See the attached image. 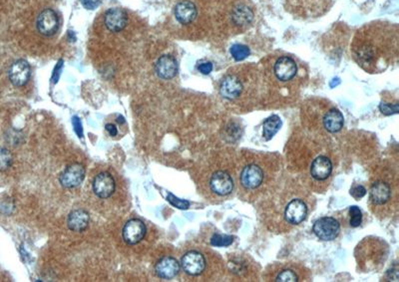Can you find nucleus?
<instances>
[{"mask_svg": "<svg viewBox=\"0 0 399 282\" xmlns=\"http://www.w3.org/2000/svg\"><path fill=\"white\" fill-rule=\"evenodd\" d=\"M62 68H63V60H59L58 63L56 64L54 70H53V74H52V82L53 83L56 84L58 82L60 76H61Z\"/></svg>", "mask_w": 399, "mask_h": 282, "instance_id": "2f4dec72", "label": "nucleus"}, {"mask_svg": "<svg viewBox=\"0 0 399 282\" xmlns=\"http://www.w3.org/2000/svg\"><path fill=\"white\" fill-rule=\"evenodd\" d=\"M147 233V228L145 223L138 218L130 219L124 225L123 228V239L125 242L135 245L139 243L145 238Z\"/></svg>", "mask_w": 399, "mask_h": 282, "instance_id": "39448f33", "label": "nucleus"}, {"mask_svg": "<svg viewBox=\"0 0 399 282\" xmlns=\"http://www.w3.org/2000/svg\"><path fill=\"white\" fill-rule=\"evenodd\" d=\"M199 71L201 72L204 75H208L213 71V65L210 62H206V63H202L201 65L199 66Z\"/></svg>", "mask_w": 399, "mask_h": 282, "instance_id": "72a5a7b5", "label": "nucleus"}, {"mask_svg": "<svg viewBox=\"0 0 399 282\" xmlns=\"http://www.w3.org/2000/svg\"><path fill=\"white\" fill-rule=\"evenodd\" d=\"M308 215L307 204L301 199L291 200L286 209V218L291 224H298L306 218Z\"/></svg>", "mask_w": 399, "mask_h": 282, "instance_id": "ddd939ff", "label": "nucleus"}, {"mask_svg": "<svg viewBox=\"0 0 399 282\" xmlns=\"http://www.w3.org/2000/svg\"><path fill=\"white\" fill-rule=\"evenodd\" d=\"M117 123H118V124H120V125H123V124L125 123V118H124L123 116L119 115V116L117 117Z\"/></svg>", "mask_w": 399, "mask_h": 282, "instance_id": "c9c22d12", "label": "nucleus"}, {"mask_svg": "<svg viewBox=\"0 0 399 282\" xmlns=\"http://www.w3.org/2000/svg\"><path fill=\"white\" fill-rule=\"evenodd\" d=\"M128 17L126 12L121 8H111L104 16V23L108 30L111 32H120L127 25Z\"/></svg>", "mask_w": 399, "mask_h": 282, "instance_id": "1a4fd4ad", "label": "nucleus"}, {"mask_svg": "<svg viewBox=\"0 0 399 282\" xmlns=\"http://www.w3.org/2000/svg\"><path fill=\"white\" fill-rule=\"evenodd\" d=\"M282 127V120L279 116L272 115L266 119L263 124L264 128V137L266 141H269L274 135H276Z\"/></svg>", "mask_w": 399, "mask_h": 282, "instance_id": "412c9836", "label": "nucleus"}, {"mask_svg": "<svg viewBox=\"0 0 399 282\" xmlns=\"http://www.w3.org/2000/svg\"><path fill=\"white\" fill-rule=\"evenodd\" d=\"M210 186L212 191L219 195H227L231 194L234 189L232 176L222 171H218L213 174Z\"/></svg>", "mask_w": 399, "mask_h": 282, "instance_id": "6e6552de", "label": "nucleus"}, {"mask_svg": "<svg viewBox=\"0 0 399 282\" xmlns=\"http://www.w3.org/2000/svg\"><path fill=\"white\" fill-rule=\"evenodd\" d=\"M155 70L161 79L170 80L178 73V63L173 56L163 55L156 62Z\"/></svg>", "mask_w": 399, "mask_h": 282, "instance_id": "9d476101", "label": "nucleus"}, {"mask_svg": "<svg viewBox=\"0 0 399 282\" xmlns=\"http://www.w3.org/2000/svg\"><path fill=\"white\" fill-rule=\"evenodd\" d=\"M156 274L163 279H172L180 272V263L171 256L161 259L155 266Z\"/></svg>", "mask_w": 399, "mask_h": 282, "instance_id": "f8f14e48", "label": "nucleus"}, {"mask_svg": "<svg viewBox=\"0 0 399 282\" xmlns=\"http://www.w3.org/2000/svg\"><path fill=\"white\" fill-rule=\"evenodd\" d=\"M297 71L295 62L289 57L280 58L274 65V74L281 81H289Z\"/></svg>", "mask_w": 399, "mask_h": 282, "instance_id": "4468645a", "label": "nucleus"}, {"mask_svg": "<svg viewBox=\"0 0 399 282\" xmlns=\"http://www.w3.org/2000/svg\"><path fill=\"white\" fill-rule=\"evenodd\" d=\"M379 110L382 114L386 115V116H390V115H394L398 113V104H385V103H381L379 106Z\"/></svg>", "mask_w": 399, "mask_h": 282, "instance_id": "c85d7f7f", "label": "nucleus"}, {"mask_svg": "<svg viewBox=\"0 0 399 282\" xmlns=\"http://www.w3.org/2000/svg\"><path fill=\"white\" fill-rule=\"evenodd\" d=\"M232 18L237 25H246L253 20L254 13L246 6H240L234 10Z\"/></svg>", "mask_w": 399, "mask_h": 282, "instance_id": "4be33fe9", "label": "nucleus"}, {"mask_svg": "<svg viewBox=\"0 0 399 282\" xmlns=\"http://www.w3.org/2000/svg\"><path fill=\"white\" fill-rule=\"evenodd\" d=\"M167 200L172 204L173 207H175V208H177V209H179V210H188L189 209V207H190V202L188 201V200H185V199H181V198H179V197H177V196H175L173 194H171V193H168V195H167Z\"/></svg>", "mask_w": 399, "mask_h": 282, "instance_id": "393cba45", "label": "nucleus"}, {"mask_svg": "<svg viewBox=\"0 0 399 282\" xmlns=\"http://www.w3.org/2000/svg\"><path fill=\"white\" fill-rule=\"evenodd\" d=\"M36 26L39 33L49 37L54 35L59 28V19L56 12L52 9H44L37 17Z\"/></svg>", "mask_w": 399, "mask_h": 282, "instance_id": "f03ea898", "label": "nucleus"}, {"mask_svg": "<svg viewBox=\"0 0 399 282\" xmlns=\"http://www.w3.org/2000/svg\"><path fill=\"white\" fill-rule=\"evenodd\" d=\"M106 130H107V132L112 136V137H115V136H117V134H118V130H117V127L115 126V125H113V124H107L106 125Z\"/></svg>", "mask_w": 399, "mask_h": 282, "instance_id": "f704fd0d", "label": "nucleus"}, {"mask_svg": "<svg viewBox=\"0 0 399 282\" xmlns=\"http://www.w3.org/2000/svg\"><path fill=\"white\" fill-rule=\"evenodd\" d=\"M181 265L187 274L197 276L204 272L206 268V260L202 253L193 250L187 252L183 256Z\"/></svg>", "mask_w": 399, "mask_h": 282, "instance_id": "20e7f679", "label": "nucleus"}, {"mask_svg": "<svg viewBox=\"0 0 399 282\" xmlns=\"http://www.w3.org/2000/svg\"><path fill=\"white\" fill-rule=\"evenodd\" d=\"M349 216H351V219H349V224H351V226L357 227L361 224L362 213L358 207L354 206L349 208Z\"/></svg>", "mask_w": 399, "mask_h": 282, "instance_id": "b1692460", "label": "nucleus"}, {"mask_svg": "<svg viewBox=\"0 0 399 282\" xmlns=\"http://www.w3.org/2000/svg\"><path fill=\"white\" fill-rule=\"evenodd\" d=\"M391 191L387 184L378 182L374 184L370 191V199L376 204H383L390 198Z\"/></svg>", "mask_w": 399, "mask_h": 282, "instance_id": "aec40b11", "label": "nucleus"}, {"mask_svg": "<svg viewBox=\"0 0 399 282\" xmlns=\"http://www.w3.org/2000/svg\"><path fill=\"white\" fill-rule=\"evenodd\" d=\"M279 282H295L298 281V278L296 276V274L289 269H286L283 270L277 277V280Z\"/></svg>", "mask_w": 399, "mask_h": 282, "instance_id": "cd10ccee", "label": "nucleus"}, {"mask_svg": "<svg viewBox=\"0 0 399 282\" xmlns=\"http://www.w3.org/2000/svg\"><path fill=\"white\" fill-rule=\"evenodd\" d=\"M351 195L355 198H361L366 195V190L362 186H356L352 189Z\"/></svg>", "mask_w": 399, "mask_h": 282, "instance_id": "473e14b6", "label": "nucleus"}, {"mask_svg": "<svg viewBox=\"0 0 399 282\" xmlns=\"http://www.w3.org/2000/svg\"><path fill=\"white\" fill-rule=\"evenodd\" d=\"M339 232V222L333 217H321L313 224V233L319 239L324 241L333 240L338 236Z\"/></svg>", "mask_w": 399, "mask_h": 282, "instance_id": "f257e3e1", "label": "nucleus"}, {"mask_svg": "<svg viewBox=\"0 0 399 282\" xmlns=\"http://www.w3.org/2000/svg\"><path fill=\"white\" fill-rule=\"evenodd\" d=\"M90 221L89 214L84 210L72 211L67 219V225L74 233H82L88 227Z\"/></svg>", "mask_w": 399, "mask_h": 282, "instance_id": "2eb2a0df", "label": "nucleus"}, {"mask_svg": "<svg viewBox=\"0 0 399 282\" xmlns=\"http://www.w3.org/2000/svg\"><path fill=\"white\" fill-rule=\"evenodd\" d=\"M175 17L181 24H189L197 17V7L189 0H184L175 7Z\"/></svg>", "mask_w": 399, "mask_h": 282, "instance_id": "f3484780", "label": "nucleus"}, {"mask_svg": "<svg viewBox=\"0 0 399 282\" xmlns=\"http://www.w3.org/2000/svg\"><path fill=\"white\" fill-rule=\"evenodd\" d=\"M264 181V173L262 169L256 165L245 167L241 174L242 185L246 189H256Z\"/></svg>", "mask_w": 399, "mask_h": 282, "instance_id": "9b49d317", "label": "nucleus"}, {"mask_svg": "<svg viewBox=\"0 0 399 282\" xmlns=\"http://www.w3.org/2000/svg\"><path fill=\"white\" fill-rule=\"evenodd\" d=\"M116 189L114 177L109 173H101L95 176L93 181V191L100 198H108Z\"/></svg>", "mask_w": 399, "mask_h": 282, "instance_id": "423d86ee", "label": "nucleus"}, {"mask_svg": "<svg viewBox=\"0 0 399 282\" xmlns=\"http://www.w3.org/2000/svg\"><path fill=\"white\" fill-rule=\"evenodd\" d=\"M234 238L230 236H221L214 235L211 239V244L214 246H229L233 243Z\"/></svg>", "mask_w": 399, "mask_h": 282, "instance_id": "a878e982", "label": "nucleus"}, {"mask_svg": "<svg viewBox=\"0 0 399 282\" xmlns=\"http://www.w3.org/2000/svg\"><path fill=\"white\" fill-rule=\"evenodd\" d=\"M80 2L86 9L94 10L101 4L102 0H80Z\"/></svg>", "mask_w": 399, "mask_h": 282, "instance_id": "7c9ffc66", "label": "nucleus"}, {"mask_svg": "<svg viewBox=\"0 0 399 282\" xmlns=\"http://www.w3.org/2000/svg\"><path fill=\"white\" fill-rule=\"evenodd\" d=\"M230 52L235 60L242 61L249 55V49L247 46L243 44H236L231 47Z\"/></svg>", "mask_w": 399, "mask_h": 282, "instance_id": "5701e85b", "label": "nucleus"}, {"mask_svg": "<svg viewBox=\"0 0 399 282\" xmlns=\"http://www.w3.org/2000/svg\"><path fill=\"white\" fill-rule=\"evenodd\" d=\"M85 178V168L81 164H73L61 174L59 182L65 189H74L79 187Z\"/></svg>", "mask_w": 399, "mask_h": 282, "instance_id": "7ed1b4c3", "label": "nucleus"}, {"mask_svg": "<svg viewBox=\"0 0 399 282\" xmlns=\"http://www.w3.org/2000/svg\"><path fill=\"white\" fill-rule=\"evenodd\" d=\"M72 124H73V128H74L75 133L77 134V136L80 139H82L83 138V126H82V123H81L80 119L77 116L73 117L72 118Z\"/></svg>", "mask_w": 399, "mask_h": 282, "instance_id": "c756f323", "label": "nucleus"}, {"mask_svg": "<svg viewBox=\"0 0 399 282\" xmlns=\"http://www.w3.org/2000/svg\"><path fill=\"white\" fill-rule=\"evenodd\" d=\"M243 90L241 81L235 76H227L221 83L220 93L222 97L228 100H234L240 96Z\"/></svg>", "mask_w": 399, "mask_h": 282, "instance_id": "dca6fc26", "label": "nucleus"}, {"mask_svg": "<svg viewBox=\"0 0 399 282\" xmlns=\"http://www.w3.org/2000/svg\"><path fill=\"white\" fill-rule=\"evenodd\" d=\"M344 118L337 109L329 111L323 118V125L326 129L331 133H336L340 131L343 127Z\"/></svg>", "mask_w": 399, "mask_h": 282, "instance_id": "6ab92c4d", "label": "nucleus"}, {"mask_svg": "<svg viewBox=\"0 0 399 282\" xmlns=\"http://www.w3.org/2000/svg\"><path fill=\"white\" fill-rule=\"evenodd\" d=\"M332 171V164L331 162L330 159H328L327 157H318L316 158L312 164H311V168H310V174L311 175L316 178L319 179V181H323V179L328 178Z\"/></svg>", "mask_w": 399, "mask_h": 282, "instance_id": "a211bd4d", "label": "nucleus"}, {"mask_svg": "<svg viewBox=\"0 0 399 282\" xmlns=\"http://www.w3.org/2000/svg\"><path fill=\"white\" fill-rule=\"evenodd\" d=\"M12 164V156L7 149H0V171L8 169Z\"/></svg>", "mask_w": 399, "mask_h": 282, "instance_id": "bb28decb", "label": "nucleus"}, {"mask_svg": "<svg viewBox=\"0 0 399 282\" xmlns=\"http://www.w3.org/2000/svg\"><path fill=\"white\" fill-rule=\"evenodd\" d=\"M31 69L27 61L17 60L9 69V80L16 87H21L26 84L30 78Z\"/></svg>", "mask_w": 399, "mask_h": 282, "instance_id": "0eeeda50", "label": "nucleus"}]
</instances>
